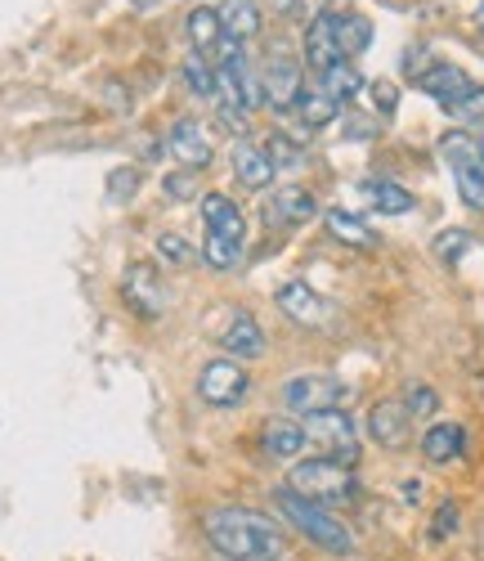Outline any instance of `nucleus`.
<instances>
[{"mask_svg": "<svg viewBox=\"0 0 484 561\" xmlns=\"http://www.w3.org/2000/svg\"><path fill=\"white\" fill-rule=\"evenodd\" d=\"M203 535L220 552V561H287L283 526L256 507H211L203 517Z\"/></svg>", "mask_w": 484, "mask_h": 561, "instance_id": "1", "label": "nucleus"}, {"mask_svg": "<svg viewBox=\"0 0 484 561\" xmlns=\"http://www.w3.org/2000/svg\"><path fill=\"white\" fill-rule=\"evenodd\" d=\"M274 507H278V517L292 526L301 539H310L314 548H323V552H332V557H350V552H355L350 526L336 517L332 507L310 503V499H301L297 490H287V485L274 490Z\"/></svg>", "mask_w": 484, "mask_h": 561, "instance_id": "2", "label": "nucleus"}, {"mask_svg": "<svg viewBox=\"0 0 484 561\" xmlns=\"http://www.w3.org/2000/svg\"><path fill=\"white\" fill-rule=\"evenodd\" d=\"M287 490H297L301 499L310 503H323V507H346L359 499V472L355 462H342V458H301L292 462V472H287Z\"/></svg>", "mask_w": 484, "mask_h": 561, "instance_id": "3", "label": "nucleus"}, {"mask_svg": "<svg viewBox=\"0 0 484 561\" xmlns=\"http://www.w3.org/2000/svg\"><path fill=\"white\" fill-rule=\"evenodd\" d=\"M440 153L453 171V184H458V198L471 207V211H484V162H480V149L466 130H449L440 139Z\"/></svg>", "mask_w": 484, "mask_h": 561, "instance_id": "4", "label": "nucleus"}, {"mask_svg": "<svg viewBox=\"0 0 484 561\" xmlns=\"http://www.w3.org/2000/svg\"><path fill=\"white\" fill-rule=\"evenodd\" d=\"M306 440L323 454V458H342L355 462L359 458V427L346 409H323V413H306Z\"/></svg>", "mask_w": 484, "mask_h": 561, "instance_id": "5", "label": "nucleus"}, {"mask_svg": "<svg viewBox=\"0 0 484 561\" xmlns=\"http://www.w3.org/2000/svg\"><path fill=\"white\" fill-rule=\"evenodd\" d=\"M350 387L336 373H297L283 382V404L292 413H323V409H346Z\"/></svg>", "mask_w": 484, "mask_h": 561, "instance_id": "6", "label": "nucleus"}, {"mask_svg": "<svg viewBox=\"0 0 484 561\" xmlns=\"http://www.w3.org/2000/svg\"><path fill=\"white\" fill-rule=\"evenodd\" d=\"M198 396L216 409H238L242 400L252 396V378H247V368H242L238 359H211L203 373H198Z\"/></svg>", "mask_w": 484, "mask_h": 561, "instance_id": "7", "label": "nucleus"}, {"mask_svg": "<svg viewBox=\"0 0 484 561\" xmlns=\"http://www.w3.org/2000/svg\"><path fill=\"white\" fill-rule=\"evenodd\" d=\"M301 90H306V72H301V59L297 55H287V50H274L265 59V72H261V95L269 108H297L301 100Z\"/></svg>", "mask_w": 484, "mask_h": 561, "instance_id": "8", "label": "nucleus"}, {"mask_svg": "<svg viewBox=\"0 0 484 561\" xmlns=\"http://www.w3.org/2000/svg\"><path fill=\"white\" fill-rule=\"evenodd\" d=\"M364 427H368V436H372L381 449H404L408 436H413V413H408V404H404L400 396H385V400H377V404L368 409Z\"/></svg>", "mask_w": 484, "mask_h": 561, "instance_id": "9", "label": "nucleus"}, {"mask_svg": "<svg viewBox=\"0 0 484 561\" xmlns=\"http://www.w3.org/2000/svg\"><path fill=\"white\" fill-rule=\"evenodd\" d=\"M274 301H278V310L292 319V323H301V329H327L332 323V301L327 297H319L306 278H292V284H283L278 293H274Z\"/></svg>", "mask_w": 484, "mask_h": 561, "instance_id": "10", "label": "nucleus"}, {"mask_svg": "<svg viewBox=\"0 0 484 561\" xmlns=\"http://www.w3.org/2000/svg\"><path fill=\"white\" fill-rule=\"evenodd\" d=\"M166 149H171V158H175L180 167H188V171H203V167L211 162V153H216L207 126L193 122V117H180V122L166 130Z\"/></svg>", "mask_w": 484, "mask_h": 561, "instance_id": "11", "label": "nucleus"}, {"mask_svg": "<svg viewBox=\"0 0 484 561\" xmlns=\"http://www.w3.org/2000/svg\"><path fill=\"white\" fill-rule=\"evenodd\" d=\"M319 216V203L310 190H301V184H283V190L265 203V220L269 229H301Z\"/></svg>", "mask_w": 484, "mask_h": 561, "instance_id": "12", "label": "nucleus"}, {"mask_svg": "<svg viewBox=\"0 0 484 561\" xmlns=\"http://www.w3.org/2000/svg\"><path fill=\"white\" fill-rule=\"evenodd\" d=\"M306 427L297 423V417H269V423L261 427V454L274 458V462H297L306 454Z\"/></svg>", "mask_w": 484, "mask_h": 561, "instance_id": "13", "label": "nucleus"}, {"mask_svg": "<svg viewBox=\"0 0 484 561\" xmlns=\"http://www.w3.org/2000/svg\"><path fill=\"white\" fill-rule=\"evenodd\" d=\"M417 85L426 90V95L435 100V104H440V108H449V104H458L462 95H466V90L475 85L458 64H440V59H430V68L417 77Z\"/></svg>", "mask_w": 484, "mask_h": 561, "instance_id": "14", "label": "nucleus"}, {"mask_svg": "<svg viewBox=\"0 0 484 561\" xmlns=\"http://www.w3.org/2000/svg\"><path fill=\"white\" fill-rule=\"evenodd\" d=\"M306 64L314 72H327L332 64H342V50H336V14L319 10L306 27Z\"/></svg>", "mask_w": 484, "mask_h": 561, "instance_id": "15", "label": "nucleus"}, {"mask_svg": "<svg viewBox=\"0 0 484 561\" xmlns=\"http://www.w3.org/2000/svg\"><path fill=\"white\" fill-rule=\"evenodd\" d=\"M122 293H126V301H130L139 314H149V319H158V314H162V306H166L162 278L153 274V265H130V270H126Z\"/></svg>", "mask_w": 484, "mask_h": 561, "instance_id": "16", "label": "nucleus"}, {"mask_svg": "<svg viewBox=\"0 0 484 561\" xmlns=\"http://www.w3.org/2000/svg\"><path fill=\"white\" fill-rule=\"evenodd\" d=\"M466 454V432L458 423H430L426 436H422V458L430 467H449Z\"/></svg>", "mask_w": 484, "mask_h": 561, "instance_id": "17", "label": "nucleus"}, {"mask_svg": "<svg viewBox=\"0 0 484 561\" xmlns=\"http://www.w3.org/2000/svg\"><path fill=\"white\" fill-rule=\"evenodd\" d=\"M233 180L242 184V190H269L274 184V162L261 145H252V139H242V145L233 149Z\"/></svg>", "mask_w": 484, "mask_h": 561, "instance_id": "18", "label": "nucleus"}, {"mask_svg": "<svg viewBox=\"0 0 484 561\" xmlns=\"http://www.w3.org/2000/svg\"><path fill=\"white\" fill-rule=\"evenodd\" d=\"M220 346L229 351V359H261L265 355V329L252 314H233Z\"/></svg>", "mask_w": 484, "mask_h": 561, "instance_id": "19", "label": "nucleus"}, {"mask_svg": "<svg viewBox=\"0 0 484 561\" xmlns=\"http://www.w3.org/2000/svg\"><path fill=\"white\" fill-rule=\"evenodd\" d=\"M188 41H193V55H216L220 50V41H224V19L216 5H198V10H188V23H184Z\"/></svg>", "mask_w": 484, "mask_h": 561, "instance_id": "20", "label": "nucleus"}, {"mask_svg": "<svg viewBox=\"0 0 484 561\" xmlns=\"http://www.w3.org/2000/svg\"><path fill=\"white\" fill-rule=\"evenodd\" d=\"M198 203H203V220H207V229L229 233V239H238V243H247V216H242V207H238L233 198H224V194H207V198H198Z\"/></svg>", "mask_w": 484, "mask_h": 561, "instance_id": "21", "label": "nucleus"}, {"mask_svg": "<svg viewBox=\"0 0 484 561\" xmlns=\"http://www.w3.org/2000/svg\"><path fill=\"white\" fill-rule=\"evenodd\" d=\"M359 194H364V203H368L372 211H381V216H408V211H413V194L404 190V184H395V180H364Z\"/></svg>", "mask_w": 484, "mask_h": 561, "instance_id": "22", "label": "nucleus"}, {"mask_svg": "<svg viewBox=\"0 0 484 561\" xmlns=\"http://www.w3.org/2000/svg\"><path fill=\"white\" fill-rule=\"evenodd\" d=\"M319 90H327L336 104H350L355 95H364V72L350 59H342V64H332L327 72H319Z\"/></svg>", "mask_w": 484, "mask_h": 561, "instance_id": "23", "label": "nucleus"}, {"mask_svg": "<svg viewBox=\"0 0 484 561\" xmlns=\"http://www.w3.org/2000/svg\"><path fill=\"white\" fill-rule=\"evenodd\" d=\"M297 117H301V126L306 130H323V126H332L336 117H342V104H336L327 90H301V100H297Z\"/></svg>", "mask_w": 484, "mask_h": 561, "instance_id": "24", "label": "nucleus"}, {"mask_svg": "<svg viewBox=\"0 0 484 561\" xmlns=\"http://www.w3.org/2000/svg\"><path fill=\"white\" fill-rule=\"evenodd\" d=\"M372 45V23L364 14H336V50H342V59L355 64V55H364Z\"/></svg>", "mask_w": 484, "mask_h": 561, "instance_id": "25", "label": "nucleus"}, {"mask_svg": "<svg viewBox=\"0 0 484 561\" xmlns=\"http://www.w3.org/2000/svg\"><path fill=\"white\" fill-rule=\"evenodd\" d=\"M184 81H188V90L198 100H220V68L207 59V55H188L184 59Z\"/></svg>", "mask_w": 484, "mask_h": 561, "instance_id": "26", "label": "nucleus"}, {"mask_svg": "<svg viewBox=\"0 0 484 561\" xmlns=\"http://www.w3.org/2000/svg\"><path fill=\"white\" fill-rule=\"evenodd\" d=\"M327 229H332L346 248H377L372 225H368L364 216H355V211H327Z\"/></svg>", "mask_w": 484, "mask_h": 561, "instance_id": "27", "label": "nucleus"}, {"mask_svg": "<svg viewBox=\"0 0 484 561\" xmlns=\"http://www.w3.org/2000/svg\"><path fill=\"white\" fill-rule=\"evenodd\" d=\"M220 19H224V36L229 41H242V45H247L261 32V10L252 5V0H233V5L220 10Z\"/></svg>", "mask_w": 484, "mask_h": 561, "instance_id": "28", "label": "nucleus"}, {"mask_svg": "<svg viewBox=\"0 0 484 561\" xmlns=\"http://www.w3.org/2000/svg\"><path fill=\"white\" fill-rule=\"evenodd\" d=\"M242 252H247V243H238V239H229V233H216V229H207L203 261H207L211 270H233V265L242 261Z\"/></svg>", "mask_w": 484, "mask_h": 561, "instance_id": "29", "label": "nucleus"}, {"mask_svg": "<svg viewBox=\"0 0 484 561\" xmlns=\"http://www.w3.org/2000/svg\"><path fill=\"white\" fill-rule=\"evenodd\" d=\"M265 153H269V162H274V171H297L301 162H306V149L297 145L287 130H274V139L265 145Z\"/></svg>", "mask_w": 484, "mask_h": 561, "instance_id": "30", "label": "nucleus"}, {"mask_svg": "<svg viewBox=\"0 0 484 561\" xmlns=\"http://www.w3.org/2000/svg\"><path fill=\"white\" fill-rule=\"evenodd\" d=\"M404 404H408L413 423H417V417H430L435 409H440V396H435L426 382H408V391H404Z\"/></svg>", "mask_w": 484, "mask_h": 561, "instance_id": "31", "label": "nucleus"}, {"mask_svg": "<svg viewBox=\"0 0 484 561\" xmlns=\"http://www.w3.org/2000/svg\"><path fill=\"white\" fill-rule=\"evenodd\" d=\"M445 113H453L458 122H471V126H480V122H484V85H471L466 95H462L458 104H449Z\"/></svg>", "mask_w": 484, "mask_h": 561, "instance_id": "32", "label": "nucleus"}, {"mask_svg": "<svg viewBox=\"0 0 484 561\" xmlns=\"http://www.w3.org/2000/svg\"><path fill=\"white\" fill-rule=\"evenodd\" d=\"M466 248H471V233L466 229H445L440 239H435V252H440V261H449V265H458Z\"/></svg>", "mask_w": 484, "mask_h": 561, "instance_id": "33", "label": "nucleus"}, {"mask_svg": "<svg viewBox=\"0 0 484 561\" xmlns=\"http://www.w3.org/2000/svg\"><path fill=\"white\" fill-rule=\"evenodd\" d=\"M458 526H462V512H458V503L449 499V503H440V507H435L430 539H453V535H458Z\"/></svg>", "mask_w": 484, "mask_h": 561, "instance_id": "34", "label": "nucleus"}, {"mask_svg": "<svg viewBox=\"0 0 484 561\" xmlns=\"http://www.w3.org/2000/svg\"><path fill=\"white\" fill-rule=\"evenodd\" d=\"M139 167H117L113 175H108V194H113V203H126L135 190H139Z\"/></svg>", "mask_w": 484, "mask_h": 561, "instance_id": "35", "label": "nucleus"}, {"mask_svg": "<svg viewBox=\"0 0 484 561\" xmlns=\"http://www.w3.org/2000/svg\"><path fill=\"white\" fill-rule=\"evenodd\" d=\"M158 256L171 261V265H193V261H198V256H193V248L180 239V233H162V239H158Z\"/></svg>", "mask_w": 484, "mask_h": 561, "instance_id": "36", "label": "nucleus"}, {"mask_svg": "<svg viewBox=\"0 0 484 561\" xmlns=\"http://www.w3.org/2000/svg\"><path fill=\"white\" fill-rule=\"evenodd\" d=\"M368 90H372V104H377V113L391 117V113L400 108V85H395V81H372Z\"/></svg>", "mask_w": 484, "mask_h": 561, "instance_id": "37", "label": "nucleus"}, {"mask_svg": "<svg viewBox=\"0 0 484 561\" xmlns=\"http://www.w3.org/2000/svg\"><path fill=\"white\" fill-rule=\"evenodd\" d=\"M193 190H198V171H175V175H166V198L175 203V198H193Z\"/></svg>", "mask_w": 484, "mask_h": 561, "instance_id": "38", "label": "nucleus"}, {"mask_svg": "<svg viewBox=\"0 0 484 561\" xmlns=\"http://www.w3.org/2000/svg\"><path fill=\"white\" fill-rule=\"evenodd\" d=\"M104 95H108V108H113V113H126V108H130L122 81H104Z\"/></svg>", "mask_w": 484, "mask_h": 561, "instance_id": "39", "label": "nucleus"}, {"mask_svg": "<svg viewBox=\"0 0 484 561\" xmlns=\"http://www.w3.org/2000/svg\"><path fill=\"white\" fill-rule=\"evenodd\" d=\"M130 5H135V10H153V5H158V0H130Z\"/></svg>", "mask_w": 484, "mask_h": 561, "instance_id": "40", "label": "nucleus"}, {"mask_svg": "<svg viewBox=\"0 0 484 561\" xmlns=\"http://www.w3.org/2000/svg\"><path fill=\"white\" fill-rule=\"evenodd\" d=\"M475 149H480V162H484V135H475Z\"/></svg>", "mask_w": 484, "mask_h": 561, "instance_id": "41", "label": "nucleus"}, {"mask_svg": "<svg viewBox=\"0 0 484 561\" xmlns=\"http://www.w3.org/2000/svg\"><path fill=\"white\" fill-rule=\"evenodd\" d=\"M480 32H484V27H480Z\"/></svg>", "mask_w": 484, "mask_h": 561, "instance_id": "42", "label": "nucleus"}]
</instances>
